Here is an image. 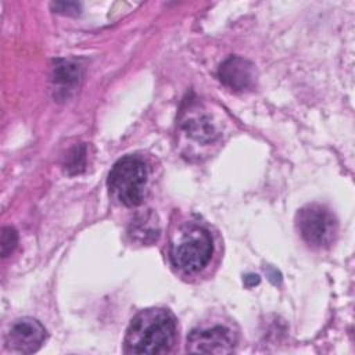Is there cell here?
Wrapping results in <instances>:
<instances>
[{"instance_id":"6da1fadb","label":"cell","mask_w":355,"mask_h":355,"mask_svg":"<svg viewBox=\"0 0 355 355\" xmlns=\"http://www.w3.org/2000/svg\"><path fill=\"white\" fill-rule=\"evenodd\" d=\"M176 336L173 315L162 308L140 311L129 323L125 336L128 354H164L171 349Z\"/></svg>"},{"instance_id":"7a4b0ae2","label":"cell","mask_w":355,"mask_h":355,"mask_svg":"<svg viewBox=\"0 0 355 355\" xmlns=\"http://www.w3.org/2000/svg\"><path fill=\"white\" fill-rule=\"evenodd\" d=\"M146 184V164L133 155H126L118 159L108 175V187L111 194L126 207H137L143 202Z\"/></svg>"},{"instance_id":"3957f363","label":"cell","mask_w":355,"mask_h":355,"mask_svg":"<svg viewBox=\"0 0 355 355\" xmlns=\"http://www.w3.org/2000/svg\"><path fill=\"white\" fill-rule=\"evenodd\" d=\"M212 255V239L207 229L190 226L183 230L178 241L171 247L173 266L184 273H197L209 262Z\"/></svg>"},{"instance_id":"277c9868","label":"cell","mask_w":355,"mask_h":355,"mask_svg":"<svg viewBox=\"0 0 355 355\" xmlns=\"http://www.w3.org/2000/svg\"><path fill=\"white\" fill-rule=\"evenodd\" d=\"M297 227L304 241L313 248L329 247L337 233V222L333 214L318 204H309L297 214Z\"/></svg>"},{"instance_id":"5b68a950","label":"cell","mask_w":355,"mask_h":355,"mask_svg":"<svg viewBox=\"0 0 355 355\" xmlns=\"http://www.w3.org/2000/svg\"><path fill=\"white\" fill-rule=\"evenodd\" d=\"M237 345V334L227 326L214 324L191 330L187 351L197 354H229Z\"/></svg>"},{"instance_id":"8992f818","label":"cell","mask_w":355,"mask_h":355,"mask_svg":"<svg viewBox=\"0 0 355 355\" xmlns=\"http://www.w3.org/2000/svg\"><path fill=\"white\" fill-rule=\"evenodd\" d=\"M46 340V329L33 318L17 320L7 333V347L18 354L36 352Z\"/></svg>"},{"instance_id":"52a82bcc","label":"cell","mask_w":355,"mask_h":355,"mask_svg":"<svg viewBox=\"0 0 355 355\" xmlns=\"http://www.w3.org/2000/svg\"><path fill=\"white\" fill-rule=\"evenodd\" d=\"M218 76L223 85L234 90L250 89L255 85L257 73L254 65L241 57H230L219 67Z\"/></svg>"},{"instance_id":"ba28073f","label":"cell","mask_w":355,"mask_h":355,"mask_svg":"<svg viewBox=\"0 0 355 355\" xmlns=\"http://www.w3.org/2000/svg\"><path fill=\"white\" fill-rule=\"evenodd\" d=\"M129 236L141 244H151L157 241L159 236L157 216L153 212H147L135 218L129 226Z\"/></svg>"},{"instance_id":"9c48e42d","label":"cell","mask_w":355,"mask_h":355,"mask_svg":"<svg viewBox=\"0 0 355 355\" xmlns=\"http://www.w3.org/2000/svg\"><path fill=\"white\" fill-rule=\"evenodd\" d=\"M53 82L68 90L75 87L80 79V67L68 60H57L51 72Z\"/></svg>"},{"instance_id":"30bf717a","label":"cell","mask_w":355,"mask_h":355,"mask_svg":"<svg viewBox=\"0 0 355 355\" xmlns=\"http://www.w3.org/2000/svg\"><path fill=\"white\" fill-rule=\"evenodd\" d=\"M184 129L189 136L198 141H212L216 136L218 132L215 130V126L211 123V121L205 116H196L190 121L186 122Z\"/></svg>"},{"instance_id":"8fae6325","label":"cell","mask_w":355,"mask_h":355,"mask_svg":"<svg viewBox=\"0 0 355 355\" xmlns=\"http://www.w3.org/2000/svg\"><path fill=\"white\" fill-rule=\"evenodd\" d=\"M17 243H18V234H17V230L14 227H3L1 230V257L6 258L8 257L14 248L17 247Z\"/></svg>"},{"instance_id":"7c38bea8","label":"cell","mask_w":355,"mask_h":355,"mask_svg":"<svg viewBox=\"0 0 355 355\" xmlns=\"http://www.w3.org/2000/svg\"><path fill=\"white\" fill-rule=\"evenodd\" d=\"M51 8L57 12L67 15H78L80 12V4L75 1H57L51 3Z\"/></svg>"}]
</instances>
